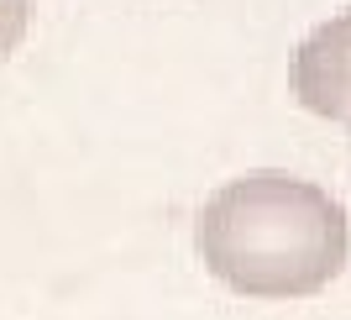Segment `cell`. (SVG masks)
Segmentation results:
<instances>
[{
  "mask_svg": "<svg viewBox=\"0 0 351 320\" xmlns=\"http://www.w3.org/2000/svg\"><path fill=\"white\" fill-rule=\"evenodd\" d=\"M32 16H37V0H0V63L27 43Z\"/></svg>",
  "mask_w": 351,
  "mask_h": 320,
  "instance_id": "cell-3",
  "label": "cell"
},
{
  "mask_svg": "<svg viewBox=\"0 0 351 320\" xmlns=\"http://www.w3.org/2000/svg\"><path fill=\"white\" fill-rule=\"evenodd\" d=\"M194 247L215 284L247 299H309L351 262V216L309 179L241 174L220 184L194 220Z\"/></svg>",
  "mask_w": 351,
  "mask_h": 320,
  "instance_id": "cell-1",
  "label": "cell"
},
{
  "mask_svg": "<svg viewBox=\"0 0 351 320\" xmlns=\"http://www.w3.org/2000/svg\"><path fill=\"white\" fill-rule=\"evenodd\" d=\"M289 89L309 116L351 131V5L299 37L289 58Z\"/></svg>",
  "mask_w": 351,
  "mask_h": 320,
  "instance_id": "cell-2",
  "label": "cell"
}]
</instances>
